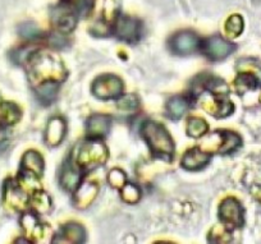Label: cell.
I'll return each mask as SVG.
<instances>
[{
	"label": "cell",
	"instance_id": "27",
	"mask_svg": "<svg viewBox=\"0 0 261 244\" xmlns=\"http://www.w3.org/2000/svg\"><path fill=\"white\" fill-rule=\"evenodd\" d=\"M60 2L76 12L80 18L89 16L95 4V0H60Z\"/></svg>",
	"mask_w": 261,
	"mask_h": 244
},
{
	"label": "cell",
	"instance_id": "32",
	"mask_svg": "<svg viewBox=\"0 0 261 244\" xmlns=\"http://www.w3.org/2000/svg\"><path fill=\"white\" fill-rule=\"evenodd\" d=\"M18 34L21 35V37H23L26 41L29 42H35L37 40H41L42 39V32L35 26L34 23H23L19 26L18 29Z\"/></svg>",
	"mask_w": 261,
	"mask_h": 244
},
{
	"label": "cell",
	"instance_id": "18",
	"mask_svg": "<svg viewBox=\"0 0 261 244\" xmlns=\"http://www.w3.org/2000/svg\"><path fill=\"white\" fill-rule=\"evenodd\" d=\"M112 128V118L107 114H94L86 120V133L89 138L107 137Z\"/></svg>",
	"mask_w": 261,
	"mask_h": 244
},
{
	"label": "cell",
	"instance_id": "10",
	"mask_svg": "<svg viewBox=\"0 0 261 244\" xmlns=\"http://www.w3.org/2000/svg\"><path fill=\"white\" fill-rule=\"evenodd\" d=\"M79 18V14L72 11L68 6L63 4L62 2L53 7L50 11V21H51L53 27L55 31L60 34H71L76 29Z\"/></svg>",
	"mask_w": 261,
	"mask_h": 244
},
{
	"label": "cell",
	"instance_id": "28",
	"mask_svg": "<svg viewBox=\"0 0 261 244\" xmlns=\"http://www.w3.org/2000/svg\"><path fill=\"white\" fill-rule=\"evenodd\" d=\"M243 29H245V23H243V18L240 14H233L225 22V35L230 39H236V37L240 36L243 32Z\"/></svg>",
	"mask_w": 261,
	"mask_h": 244
},
{
	"label": "cell",
	"instance_id": "22",
	"mask_svg": "<svg viewBox=\"0 0 261 244\" xmlns=\"http://www.w3.org/2000/svg\"><path fill=\"white\" fill-rule=\"evenodd\" d=\"M44 158H42L41 153L35 150H30L22 157L19 172L29 173V174L41 178L44 174Z\"/></svg>",
	"mask_w": 261,
	"mask_h": 244
},
{
	"label": "cell",
	"instance_id": "5",
	"mask_svg": "<svg viewBox=\"0 0 261 244\" xmlns=\"http://www.w3.org/2000/svg\"><path fill=\"white\" fill-rule=\"evenodd\" d=\"M200 100L201 107L213 117L222 119L234 112V105L229 99V92L205 91L195 97V101Z\"/></svg>",
	"mask_w": 261,
	"mask_h": 244
},
{
	"label": "cell",
	"instance_id": "17",
	"mask_svg": "<svg viewBox=\"0 0 261 244\" xmlns=\"http://www.w3.org/2000/svg\"><path fill=\"white\" fill-rule=\"evenodd\" d=\"M86 240V230L79 223H68L59 229L53 243H84Z\"/></svg>",
	"mask_w": 261,
	"mask_h": 244
},
{
	"label": "cell",
	"instance_id": "36",
	"mask_svg": "<svg viewBox=\"0 0 261 244\" xmlns=\"http://www.w3.org/2000/svg\"><path fill=\"white\" fill-rule=\"evenodd\" d=\"M0 102H2V101H0Z\"/></svg>",
	"mask_w": 261,
	"mask_h": 244
},
{
	"label": "cell",
	"instance_id": "8",
	"mask_svg": "<svg viewBox=\"0 0 261 244\" xmlns=\"http://www.w3.org/2000/svg\"><path fill=\"white\" fill-rule=\"evenodd\" d=\"M218 215H219V220L222 221L223 225L229 228L230 230L242 228L245 224L243 206L234 197H227L222 201L219 210H218Z\"/></svg>",
	"mask_w": 261,
	"mask_h": 244
},
{
	"label": "cell",
	"instance_id": "11",
	"mask_svg": "<svg viewBox=\"0 0 261 244\" xmlns=\"http://www.w3.org/2000/svg\"><path fill=\"white\" fill-rule=\"evenodd\" d=\"M200 50L210 62H222L234 51L236 45L220 36H212L201 41Z\"/></svg>",
	"mask_w": 261,
	"mask_h": 244
},
{
	"label": "cell",
	"instance_id": "24",
	"mask_svg": "<svg viewBox=\"0 0 261 244\" xmlns=\"http://www.w3.org/2000/svg\"><path fill=\"white\" fill-rule=\"evenodd\" d=\"M30 207L37 215H45L51 208V200L42 189H35L30 196Z\"/></svg>",
	"mask_w": 261,
	"mask_h": 244
},
{
	"label": "cell",
	"instance_id": "16",
	"mask_svg": "<svg viewBox=\"0 0 261 244\" xmlns=\"http://www.w3.org/2000/svg\"><path fill=\"white\" fill-rule=\"evenodd\" d=\"M19 224H21L24 235L30 241H37L44 236L45 226L40 221L39 215L35 213L34 211H26L22 213Z\"/></svg>",
	"mask_w": 261,
	"mask_h": 244
},
{
	"label": "cell",
	"instance_id": "13",
	"mask_svg": "<svg viewBox=\"0 0 261 244\" xmlns=\"http://www.w3.org/2000/svg\"><path fill=\"white\" fill-rule=\"evenodd\" d=\"M84 174L80 168L72 161L71 157L63 162L62 169L59 173V183L62 188H64L67 192H74L80 184H81L82 179H84Z\"/></svg>",
	"mask_w": 261,
	"mask_h": 244
},
{
	"label": "cell",
	"instance_id": "12",
	"mask_svg": "<svg viewBox=\"0 0 261 244\" xmlns=\"http://www.w3.org/2000/svg\"><path fill=\"white\" fill-rule=\"evenodd\" d=\"M201 41L199 35L192 31H179L169 39V49L177 55H191L200 50Z\"/></svg>",
	"mask_w": 261,
	"mask_h": 244
},
{
	"label": "cell",
	"instance_id": "3",
	"mask_svg": "<svg viewBox=\"0 0 261 244\" xmlns=\"http://www.w3.org/2000/svg\"><path fill=\"white\" fill-rule=\"evenodd\" d=\"M108 148L99 138H89L77 143L71 156L77 168L84 173L102 167L108 161Z\"/></svg>",
	"mask_w": 261,
	"mask_h": 244
},
{
	"label": "cell",
	"instance_id": "1",
	"mask_svg": "<svg viewBox=\"0 0 261 244\" xmlns=\"http://www.w3.org/2000/svg\"><path fill=\"white\" fill-rule=\"evenodd\" d=\"M32 87L40 86L46 82L65 80L68 73L59 55L44 49H34L23 63Z\"/></svg>",
	"mask_w": 261,
	"mask_h": 244
},
{
	"label": "cell",
	"instance_id": "23",
	"mask_svg": "<svg viewBox=\"0 0 261 244\" xmlns=\"http://www.w3.org/2000/svg\"><path fill=\"white\" fill-rule=\"evenodd\" d=\"M59 87V82H46V84H42L40 86L34 87V90L37 100L42 105H51L57 100Z\"/></svg>",
	"mask_w": 261,
	"mask_h": 244
},
{
	"label": "cell",
	"instance_id": "30",
	"mask_svg": "<svg viewBox=\"0 0 261 244\" xmlns=\"http://www.w3.org/2000/svg\"><path fill=\"white\" fill-rule=\"evenodd\" d=\"M207 239L213 243H228L232 240V230L223 224L217 225L210 230Z\"/></svg>",
	"mask_w": 261,
	"mask_h": 244
},
{
	"label": "cell",
	"instance_id": "15",
	"mask_svg": "<svg viewBox=\"0 0 261 244\" xmlns=\"http://www.w3.org/2000/svg\"><path fill=\"white\" fill-rule=\"evenodd\" d=\"M212 161V155L201 147H193L186 151L180 160V167L187 172H200Z\"/></svg>",
	"mask_w": 261,
	"mask_h": 244
},
{
	"label": "cell",
	"instance_id": "14",
	"mask_svg": "<svg viewBox=\"0 0 261 244\" xmlns=\"http://www.w3.org/2000/svg\"><path fill=\"white\" fill-rule=\"evenodd\" d=\"M213 137L217 140V142L212 150L219 155H232L242 146L241 135L232 130H217L213 133Z\"/></svg>",
	"mask_w": 261,
	"mask_h": 244
},
{
	"label": "cell",
	"instance_id": "31",
	"mask_svg": "<svg viewBox=\"0 0 261 244\" xmlns=\"http://www.w3.org/2000/svg\"><path fill=\"white\" fill-rule=\"evenodd\" d=\"M139 106L140 99L135 94H122L117 99V107L123 112H135Z\"/></svg>",
	"mask_w": 261,
	"mask_h": 244
},
{
	"label": "cell",
	"instance_id": "29",
	"mask_svg": "<svg viewBox=\"0 0 261 244\" xmlns=\"http://www.w3.org/2000/svg\"><path fill=\"white\" fill-rule=\"evenodd\" d=\"M119 191L120 198H122L125 203L135 205V203H137L141 200V189H140L136 184H134V183H125Z\"/></svg>",
	"mask_w": 261,
	"mask_h": 244
},
{
	"label": "cell",
	"instance_id": "2",
	"mask_svg": "<svg viewBox=\"0 0 261 244\" xmlns=\"http://www.w3.org/2000/svg\"><path fill=\"white\" fill-rule=\"evenodd\" d=\"M141 137L149 146L151 155L164 161H172L174 157V142L167 128L155 120H145L141 124Z\"/></svg>",
	"mask_w": 261,
	"mask_h": 244
},
{
	"label": "cell",
	"instance_id": "33",
	"mask_svg": "<svg viewBox=\"0 0 261 244\" xmlns=\"http://www.w3.org/2000/svg\"><path fill=\"white\" fill-rule=\"evenodd\" d=\"M108 183L112 185L113 188H117V189H120L123 185L127 183V175L123 170L120 169H112L108 174Z\"/></svg>",
	"mask_w": 261,
	"mask_h": 244
},
{
	"label": "cell",
	"instance_id": "20",
	"mask_svg": "<svg viewBox=\"0 0 261 244\" xmlns=\"http://www.w3.org/2000/svg\"><path fill=\"white\" fill-rule=\"evenodd\" d=\"M192 97L188 95H175V96L170 97L167 101L165 105V114L169 119L172 120H179L185 117V114H187L188 110L192 106Z\"/></svg>",
	"mask_w": 261,
	"mask_h": 244
},
{
	"label": "cell",
	"instance_id": "6",
	"mask_svg": "<svg viewBox=\"0 0 261 244\" xmlns=\"http://www.w3.org/2000/svg\"><path fill=\"white\" fill-rule=\"evenodd\" d=\"M112 31L120 41L127 42V44H136L142 39L144 26H142V22L135 17L119 14L113 23Z\"/></svg>",
	"mask_w": 261,
	"mask_h": 244
},
{
	"label": "cell",
	"instance_id": "9",
	"mask_svg": "<svg viewBox=\"0 0 261 244\" xmlns=\"http://www.w3.org/2000/svg\"><path fill=\"white\" fill-rule=\"evenodd\" d=\"M29 191L24 189L17 179H7L3 187V200L14 211H26L30 207Z\"/></svg>",
	"mask_w": 261,
	"mask_h": 244
},
{
	"label": "cell",
	"instance_id": "34",
	"mask_svg": "<svg viewBox=\"0 0 261 244\" xmlns=\"http://www.w3.org/2000/svg\"><path fill=\"white\" fill-rule=\"evenodd\" d=\"M9 125L2 124L0 123V150H3V148L7 147L9 142V130H8Z\"/></svg>",
	"mask_w": 261,
	"mask_h": 244
},
{
	"label": "cell",
	"instance_id": "26",
	"mask_svg": "<svg viewBox=\"0 0 261 244\" xmlns=\"http://www.w3.org/2000/svg\"><path fill=\"white\" fill-rule=\"evenodd\" d=\"M186 132H187V135L192 138H201L209 132V124L202 118L191 117L187 120Z\"/></svg>",
	"mask_w": 261,
	"mask_h": 244
},
{
	"label": "cell",
	"instance_id": "25",
	"mask_svg": "<svg viewBox=\"0 0 261 244\" xmlns=\"http://www.w3.org/2000/svg\"><path fill=\"white\" fill-rule=\"evenodd\" d=\"M21 119V109L13 102H0V123L6 125H14Z\"/></svg>",
	"mask_w": 261,
	"mask_h": 244
},
{
	"label": "cell",
	"instance_id": "4",
	"mask_svg": "<svg viewBox=\"0 0 261 244\" xmlns=\"http://www.w3.org/2000/svg\"><path fill=\"white\" fill-rule=\"evenodd\" d=\"M238 75L234 79V90L238 95L258 89L261 86V63L253 59H241L237 64Z\"/></svg>",
	"mask_w": 261,
	"mask_h": 244
},
{
	"label": "cell",
	"instance_id": "35",
	"mask_svg": "<svg viewBox=\"0 0 261 244\" xmlns=\"http://www.w3.org/2000/svg\"><path fill=\"white\" fill-rule=\"evenodd\" d=\"M260 101H261V96H260Z\"/></svg>",
	"mask_w": 261,
	"mask_h": 244
},
{
	"label": "cell",
	"instance_id": "7",
	"mask_svg": "<svg viewBox=\"0 0 261 244\" xmlns=\"http://www.w3.org/2000/svg\"><path fill=\"white\" fill-rule=\"evenodd\" d=\"M123 80L118 75L110 74H101L92 82L91 92L96 99L99 100H114L118 99L123 94Z\"/></svg>",
	"mask_w": 261,
	"mask_h": 244
},
{
	"label": "cell",
	"instance_id": "21",
	"mask_svg": "<svg viewBox=\"0 0 261 244\" xmlns=\"http://www.w3.org/2000/svg\"><path fill=\"white\" fill-rule=\"evenodd\" d=\"M67 133V123L62 117H53L49 120L45 130V142L47 146H59L63 142Z\"/></svg>",
	"mask_w": 261,
	"mask_h": 244
},
{
	"label": "cell",
	"instance_id": "19",
	"mask_svg": "<svg viewBox=\"0 0 261 244\" xmlns=\"http://www.w3.org/2000/svg\"><path fill=\"white\" fill-rule=\"evenodd\" d=\"M73 195V205L76 208H87L94 200L96 198L97 193H99V185L94 182H81V184L77 187Z\"/></svg>",
	"mask_w": 261,
	"mask_h": 244
}]
</instances>
